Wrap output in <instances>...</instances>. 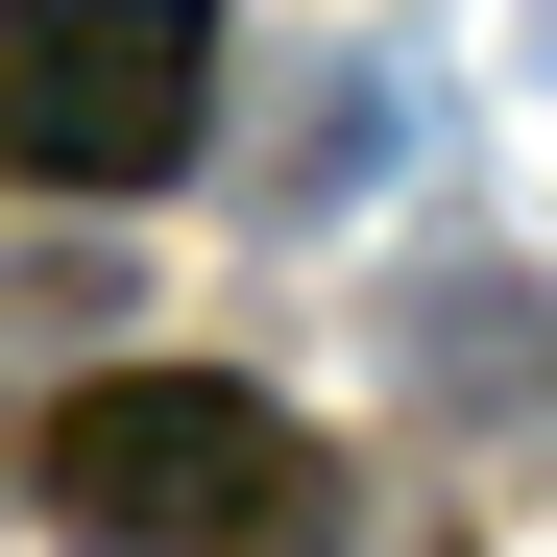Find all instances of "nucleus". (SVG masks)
Instances as JSON below:
<instances>
[{
  "label": "nucleus",
  "mask_w": 557,
  "mask_h": 557,
  "mask_svg": "<svg viewBox=\"0 0 557 557\" xmlns=\"http://www.w3.org/2000/svg\"><path fill=\"white\" fill-rule=\"evenodd\" d=\"M25 509L73 557H339V436L243 363H98L25 436Z\"/></svg>",
  "instance_id": "nucleus-1"
},
{
  "label": "nucleus",
  "mask_w": 557,
  "mask_h": 557,
  "mask_svg": "<svg viewBox=\"0 0 557 557\" xmlns=\"http://www.w3.org/2000/svg\"><path fill=\"white\" fill-rule=\"evenodd\" d=\"M219 146V0H0V195H170Z\"/></svg>",
  "instance_id": "nucleus-2"
},
{
  "label": "nucleus",
  "mask_w": 557,
  "mask_h": 557,
  "mask_svg": "<svg viewBox=\"0 0 557 557\" xmlns=\"http://www.w3.org/2000/svg\"><path fill=\"white\" fill-rule=\"evenodd\" d=\"M363 170H412V73H388V49L315 98V146H292V219H315V195H363Z\"/></svg>",
  "instance_id": "nucleus-4"
},
{
  "label": "nucleus",
  "mask_w": 557,
  "mask_h": 557,
  "mask_svg": "<svg viewBox=\"0 0 557 557\" xmlns=\"http://www.w3.org/2000/svg\"><path fill=\"white\" fill-rule=\"evenodd\" d=\"M533 73H557V0H533Z\"/></svg>",
  "instance_id": "nucleus-5"
},
{
  "label": "nucleus",
  "mask_w": 557,
  "mask_h": 557,
  "mask_svg": "<svg viewBox=\"0 0 557 557\" xmlns=\"http://www.w3.org/2000/svg\"><path fill=\"white\" fill-rule=\"evenodd\" d=\"M412 388H436L460 436L533 460V436H557V315L509 292V267H436V292H412Z\"/></svg>",
  "instance_id": "nucleus-3"
}]
</instances>
